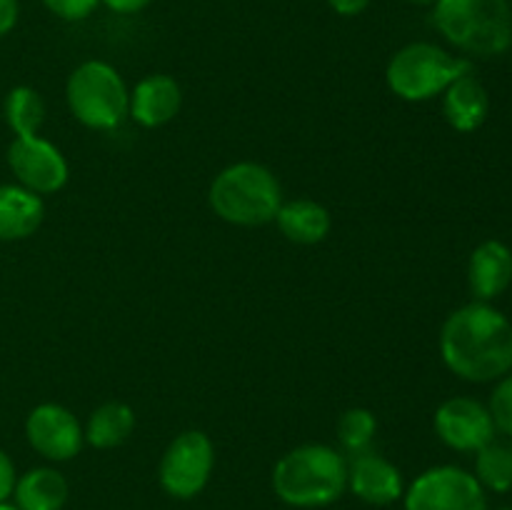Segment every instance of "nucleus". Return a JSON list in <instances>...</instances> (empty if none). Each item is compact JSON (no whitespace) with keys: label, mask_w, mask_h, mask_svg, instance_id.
<instances>
[{"label":"nucleus","mask_w":512,"mask_h":510,"mask_svg":"<svg viewBox=\"0 0 512 510\" xmlns=\"http://www.w3.org/2000/svg\"><path fill=\"white\" fill-rule=\"evenodd\" d=\"M440 355L450 373L468 383H490L512 370V323L488 303H470L448 315Z\"/></svg>","instance_id":"1"},{"label":"nucleus","mask_w":512,"mask_h":510,"mask_svg":"<svg viewBox=\"0 0 512 510\" xmlns=\"http://www.w3.org/2000/svg\"><path fill=\"white\" fill-rule=\"evenodd\" d=\"M273 490L293 508H325L348 490V460L325 443L298 445L275 463Z\"/></svg>","instance_id":"2"},{"label":"nucleus","mask_w":512,"mask_h":510,"mask_svg":"<svg viewBox=\"0 0 512 510\" xmlns=\"http://www.w3.org/2000/svg\"><path fill=\"white\" fill-rule=\"evenodd\" d=\"M208 203L220 220L240 228L273 223L283 205V188L270 168L260 163H233L210 183Z\"/></svg>","instance_id":"3"},{"label":"nucleus","mask_w":512,"mask_h":510,"mask_svg":"<svg viewBox=\"0 0 512 510\" xmlns=\"http://www.w3.org/2000/svg\"><path fill=\"white\" fill-rule=\"evenodd\" d=\"M433 25L463 53L495 58L512 45L510 0H435Z\"/></svg>","instance_id":"4"},{"label":"nucleus","mask_w":512,"mask_h":510,"mask_svg":"<svg viewBox=\"0 0 512 510\" xmlns=\"http://www.w3.org/2000/svg\"><path fill=\"white\" fill-rule=\"evenodd\" d=\"M473 65L465 58H455L448 50L435 43H408L390 58L385 68V83L390 93L408 103L443 95L460 75L470 73Z\"/></svg>","instance_id":"5"},{"label":"nucleus","mask_w":512,"mask_h":510,"mask_svg":"<svg viewBox=\"0 0 512 510\" xmlns=\"http://www.w3.org/2000/svg\"><path fill=\"white\" fill-rule=\"evenodd\" d=\"M65 100L80 125L90 130H113L128 115L130 90L113 65L105 60H85L70 73Z\"/></svg>","instance_id":"6"},{"label":"nucleus","mask_w":512,"mask_h":510,"mask_svg":"<svg viewBox=\"0 0 512 510\" xmlns=\"http://www.w3.org/2000/svg\"><path fill=\"white\" fill-rule=\"evenodd\" d=\"M215 468V445L203 430L175 435L158 465L160 488L175 500H190L205 490Z\"/></svg>","instance_id":"7"},{"label":"nucleus","mask_w":512,"mask_h":510,"mask_svg":"<svg viewBox=\"0 0 512 510\" xmlns=\"http://www.w3.org/2000/svg\"><path fill=\"white\" fill-rule=\"evenodd\" d=\"M403 503L405 510H488V495L473 473L438 465L405 488Z\"/></svg>","instance_id":"8"},{"label":"nucleus","mask_w":512,"mask_h":510,"mask_svg":"<svg viewBox=\"0 0 512 510\" xmlns=\"http://www.w3.org/2000/svg\"><path fill=\"white\" fill-rule=\"evenodd\" d=\"M8 165L15 180L35 195L58 193L68 183V160L58 145L40 135H15L8 145Z\"/></svg>","instance_id":"9"},{"label":"nucleus","mask_w":512,"mask_h":510,"mask_svg":"<svg viewBox=\"0 0 512 510\" xmlns=\"http://www.w3.org/2000/svg\"><path fill=\"white\" fill-rule=\"evenodd\" d=\"M25 438L45 460L65 463L83 450L85 433L80 420L65 405L40 403L25 418Z\"/></svg>","instance_id":"10"},{"label":"nucleus","mask_w":512,"mask_h":510,"mask_svg":"<svg viewBox=\"0 0 512 510\" xmlns=\"http://www.w3.org/2000/svg\"><path fill=\"white\" fill-rule=\"evenodd\" d=\"M495 430L490 410L473 398H450L435 410V433L460 453H478L495 440Z\"/></svg>","instance_id":"11"},{"label":"nucleus","mask_w":512,"mask_h":510,"mask_svg":"<svg viewBox=\"0 0 512 510\" xmlns=\"http://www.w3.org/2000/svg\"><path fill=\"white\" fill-rule=\"evenodd\" d=\"M348 488L355 498L368 505H378V508L393 505L405 493L400 470L373 450L353 455L348 463Z\"/></svg>","instance_id":"12"},{"label":"nucleus","mask_w":512,"mask_h":510,"mask_svg":"<svg viewBox=\"0 0 512 510\" xmlns=\"http://www.w3.org/2000/svg\"><path fill=\"white\" fill-rule=\"evenodd\" d=\"M180 105H183V90L175 78L155 73L145 75L130 90L128 115L143 128H160L180 113Z\"/></svg>","instance_id":"13"},{"label":"nucleus","mask_w":512,"mask_h":510,"mask_svg":"<svg viewBox=\"0 0 512 510\" xmlns=\"http://www.w3.org/2000/svg\"><path fill=\"white\" fill-rule=\"evenodd\" d=\"M512 283V250L500 240H485L468 263V285L480 303L498 298Z\"/></svg>","instance_id":"14"},{"label":"nucleus","mask_w":512,"mask_h":510,"mask_svg":"<svg viewBox=\"0 0 512 510\" xmlns=\"http://www.w3.org/2000/svg\"><path fill=\"white\" fill-rule=\"evenodd\" d=\"M45 205L40 195L18 183L0 185V240L15 243L35 235L43 225Z\"/></svg>","instance_id":"15"},{"label":"nucleus","mask_w":512,"mask_h":510,"mask_svg":"<svg viewBox=\"0 0 512 510\" xmlns=\"http://www.w3.org/2000/svg\"><path fill=\"white\" fill-rule=\"evenodd\" d=\"M490 113V98L485 85L473 75V70L460 75L443 93V115L458 133H473L485 123Z\"/></svg>","instance_id":"16"},{"label":"nucleus","mask_w":512,"mask_h":510,"mask_svg":"<svg viewBox=\"0 0 512 510\" xmlns=\"http://www.w3.org/2000/svg\"><path fill=\"white\" fill-rule=\"evenodd\" d=\"M275 225L290 243L315 245L328 238L330 228H333V218H330L325 205L308 198H295L280 205L278 215H275Z\"/></svg>","instance_id":"17"},{"label":"nucleus","mask_w":512,"mask_h":510,"mask_svg":"<svg viewBox=\"0 0 512 510\" xmlns=\"http://www.w3.org/2000/svg\"><path fill=\"white\" fill-rule=\"evenodd\" d=\"M68 493V480L60 470L33 468L15 480L10 498L20 510H63Z\"/></svg>","instance_id":"18"},{"label":"nucleus","mask_w":512,"mask_h":510,"mask_svg":"<svg viewBox=\"0 0 512 510\" xmlns=\"http://www.w3.org/2000/svg\"><path fill=\"white\" fill-rule=\"evenodd\" d=\"M135 430V413L128 403L110 400L98 405L85 423V443L98 450H110L123 445Z\"/></svg>","instance_id":"19"},{"label":"nucleus","mask_w":512,"mask_h":510,"mask_svg":"<svg viewBox=\"0 0 512 510\" xmlns=\"http://www.w3.org/2000/svg\"><path fill=\"white\" fill-rule=\"evenodd\" d=\"M5 123L15 135H38L45 123V103L40 93L30 85H18L8 93L3 105Z\"/></svg>","instance_id":"20"},{"label":"nucleus","mask_w":512,"mask_h":510,"mask_svg":"<svg viewBox=\"0 0 512 510\" xmlns=\"http://www.w3.org/2000/svg\"><path fill=\"white\" fill-rule=\"evenodd\" d=\"M475 478L485 490L508 493L512 490V450L510 445L490 440L475 453Z\"/></svg>","instance_id":"21"},{"label":"nucleus","mask_w":512,"mask_h":510,"mask_svg":"<svg viewBox=\"0 0 512 510\" xmlns=\"http://www.w3.org/2000/svg\"><path fill=\"white\" fill-rule=\"evenodd\" d=\"M375 433H378V420L368 408H348L338 420V440L348 455H360L370 450Z\"/></svg>","instance_id":"22"},{"label":"nucleus","mask_w":512,"mask_h":510,"mask_svg":"<svg viewBox=\"0 0 512 510\" xmlns=\"http://www.w3.org/2000/svg\"><path fill=\"white\" fill-rule=\"evenodd\" d=\"M490 415H493L495 428L503 430L505 435L512 438V373L500 378L498 388L493 390L490 395V405H488Z\"/></svg>","instance_id":"23"},{"label":"nucleus","mask_w":512,"mask_h":510,"mask_svg":"<svg viewBox=\"0 0 512 510\" xmlns=\"http://www.w3.org/2000/svg\"><path fill=\"white\" fill-rule=\"evenodd\" d=\"M55 18L60 20H85L98 10L100 0H40Z\"/></svg>","instance_id":"24"},{"label":"nucleus","mask_w":512,"mask_h":510,"mask_svg":"<svg viewBox=\"0 0 512 510\" xmlns=\"http://www.w3.org/2000/svg\"><path fill=\"white\" fill-rule=\"evenodd\" d=\"M15 480H18V473H15L13 460H10V455L0 448V503H3V500H10Z\"/></svg>","instance_id":"25"},{"label":"nucleus","mask_w":512,"mask_h":510,"mask_svg":"<svg viewBox=\"0 0 512 510\" xmlns=\"http://www.w3.org/2000/svg\"><path fill=\"white\" fill-rule=\"evenodd\" d=\"M20 0H0V38L10 33L18 25Z\"/></svg>","instance_id":"26"},{"label":"nucleus","mask_w":512,"mask_h":510,"mask_svg":"<svg viewBox=\"0 0 512 510\" xmlns=\"http://www.w3.org/2000/svg\"><path fill=\"white\" fill-rule=\"evenodd\" d=\"M150 3L153 0H100V5H105V8L118 15H135L148 8Z\"/></svg>","instance_id":"27"},{"label":"nucleus","mask_w":512,"mask_h":510,"mask_svg":"<svg viewBox=\"0 0 512 510\" xmlns=\"http://www.w3.org/2000/svg\"><path fill=\"white\" fill-rule=\"evenodd\" d=\"M328 5L333 13L343 15V18H355V15L368 10L370 0H328Z\"/></svg>","instance_id":"28"},{"label":"nucleus","mask_w":512,"mask_h":510,"mask_svg":"<svg viewBox=\"0 0 512 510\" xmlns=\"http://www.w3.org/2000/svg\"><path fill=\"white\" fill-rule=\"evenodd\" d=\"M405 3L410 5H418V8H433L435 0H405Z\"/></svg>","instance_id":"29"},{"label":"nucleus","mask_w":512,"mask_h":510,"mask_svg":"<svg viewBox=\"0 0 512 510\" xmlns=\"http://www.w3.org/2000/svg\"><path fill=\"white\" fill-rule=\"evenodd\" d=\"M0 510H20V508L15 503H10V500H3V503H0Z\"/></svg>","instance_id":"30"},{"label":"nucleus","mask_w":512,"mask_h":510,"mask_svg":"<svg viewBox=\"0 0 512 510\" xmlns=\"http://www.w3.org/2000/svg\"><path fill=\"white\" fill-rule=\"evenodd\" d=\"M500 510H512V508H500Z\"/></svg>","instance_id":"31"},{"label":"nucleus","mask_w":512,"mask_h":510,"mask_svg":"<svg viewBox=\"0 0 512 510\" xmlns=\"http://www.w3.org/2000/svg\"><path fill=\"white\" fill-rule=\"evenodd\" d=\"M510 450H512V443H510Z\"/></svg>","instance_id":"32"}]
</instances>
